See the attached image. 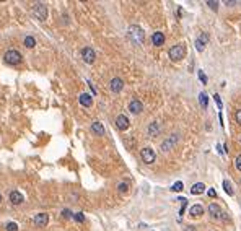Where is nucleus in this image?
Masks as SVG:
<instances>
[{"label":"nucleus","mask_w":241,"mask_h":231,"mask_svg":"<svg viewBox=\"0 0 241 231\" xmlns=\"http://www.w3.org/2000/svg\"><path fill=\"white\" fill-rule=\"evenodd\" d=\"M178 200H179V202H181V210H179V215H181V216H183V215H184V210H186V205H187V200H186V199H184V197H179V199H178Z\"/></svg>","instance_id":"obj_27"},{"label":"nucleus","mask_w":241,"mask_h":231,"mask_svg":"<svg viewBox=\"0 0 241 231\" xmlns=\"http://www.w3.org/2000/svg\"><path fill=\"white\" fill-rule=\"evenodd\" d=\"M78 103L83 107H91L93 106V96L88 95V93H82V95L78 96Z\"/></svg>","instance_id":"obj_15"},{"label":"nucleus","mask_w":241,"mask_h":231,"mask_svg":"<svg viewBox=\"0 0 241 231\" xmlns=\"http://www.w3.org/2000/svg\"><path fill=\"white\" fill-rule=\"evenodd\" d=\"M202 213H204V207H202L200 204H196V205H192L191 208H189V215L191 216H200Z\"/></svg>","instance_id":"obj_19"},{"label":"nucleus","mask_w":241,"mask_h":231,"mask_svg":"<svg viewBox=\"0 0 241 231\" xmlns=\"http://www.w3.org/2000/svg\"><path fill=\"white\" fill-rule=\"evenodd\" d=\"M122 88H124V82H122V78L114 77V78L109 82V89H111L112 93H121Z\"/></svg>","instance_id":"obj_9"},{"label":"nucleus","mask_w":241,"mask_h":231,"mask_svg":"<svg viewBox=\"0 0 241 231\" xmlns=\"http://www.w3.org/2000/svg\"><path fill=\"white\" fill-rule=\"evenodd\" d=\"M117 191L124 194V192L129 191V184H127V182H119V184H117Z\"/></svg>","instance_id":"obj_28"},{"label":"nucleus","mask_w":241,"mask_h":231,"mask_svg":"<svg viewBox=\"0 0 241 231\" xmlns=\"http://www.w3.org/2000/svg\"><path fill=\"white\" fill-rule=\"evenodd\" d=\"M168 55L173 62H178V60H181L184 55H186V46L184 44H174L173 47H169Z\"/></svg>","instance_id":"obj_3"},{"label":"nucleus","mask_w":241,"mask_h":231,"mask_svg":"<svg viewBox=\"0 0 241 231\" xmlns=\"http://www.w3.org/2000/svg\"><path fill=\"white\" fill-rule=\"evenodd\" d=\"M33 223H34V226L44 228V226H47V223H49V215L47 213H37V215H34V218H33Z\"/></svg>","instance_id":"obj_8"},{"label":"nucleus","mask_w":241,"mask_h":231,"mask_svg":"<svg viewBox=\"0 0 241 231\" xmlns=\"http://www.w3.org/2000/svg\"><path fill=\"white\" fill-rule=\"evenodd\" d=\"M199 78H200V82L202 83H207V75L202 72V70H199Z\"/></svg>","instance_id":"obj_32"},{"label":"nucleus","mask_w":241,"mask_h":231,"mask_svg":"<svg viewBox=\"0 0 241 231\" xmlns=\"http://www.w3.org/2000/svg\"><path fill=\"white\" fill-rule=\"evenodd\" d=\"M90 129H91V132L96 137H105V125H103L100 121H93Z\"/></svg>","instance_id":"obj_13"},{"label":"nucleus","mask_w":241,"mask_h":231,"mask_svg":"<svg viewBox=\"0 0 241 231\" xmlns=\"http://www.w3.org/2000/svg\"><path fill=\"white\" fill-rule=\"evenodd\" d=\"M127 109L130 111V114H140L142 109H144V104H142V101H139V100H132L129 103V106H127Z\"/></svg>","instance_id":"obj_12"},{"label":"nucleus","mask_w":241,"mask_h":231,"mask_svg":"<svg viewBox=\"0 0 241 231\" xmlns=\"http://www.w3.org/2000/svg\"><path fill=\"white\" fill-rule=\"evenodd\" d=\"M5 229L7 231H18V223H15V221H8V223L5 225Z\"/></svg>","instance_id":"obj_24"},{"label":"nucleus","mask_w":241,"mask_h":231,"mask_svg":"<svg viewBox=\"0 0 241 231\" xmlns=\"http://www.w3.org/2000/svg\"><path fill=\"white\" fill-rule=\"evenodd\" d=\"M129 37H130V41L132 42H135V44H144V41H145V33L144 30H142L140 26H137V25H132L129 26Z\"/></svg>","instance_id":"obj_1"},{"label":"nucleus","mask_w":241,"mask_h":231,"mask_svg":"<svg viewBox=\"0 0 241 231\" xmlns=\"http://www.w3.org/2000/svg\"><path fill=\"white\" fill-rule=\"evenodd\" d=\"M140 156H142V161H144L145 164H152L155 159H157V155H155V152H153L152 147H145V148H142Z\"/></svg>","instance_id":"obj_5"},{"label":"nucleus","mask_w":241,"mask_h":231,"mask_svg":"<svg viewBox=\"0 0 241 231\" xmlns=\"http://www.w3.org/2000/svg\"><path fill=\"white\" fill-rule=\"evenodd\" d=\"M239 142H241V137H239Z\"/></svg>","instance_id":"obj_37"},{"label":"nucleus","mask_w":241,"mask_h":231,"mask_svg":"<svg viewBox=\"0 0 241 231\" xmlns=\"http://www.w3.org/2000/svg\"><path fill=\"white\" fill-rule=\"evenodd\" d=\"M215 195H217L215 189H209V197H215Z\"/></svg>","instance_id":"obj_35"},{"label":"nucleus","mask_w":241,"mask_h":231,"mask_svg":"<svg viewBox=\"0 0 241 231\" xmlns=\"http://www.w3.org/2000/svg\"><path fill=\"white\" fill-rule=\"evenodd\" d=\"M207 5H209V7H210L214 12H217V10H218V2H214V0H209V2H207Z\"/></svg>","instance_id":"obj_29"},{"label":"nucleus","mask_w":241,"mask_h":231,"mask_svg":"<svg viewBox=\"0 0 241 231\" xmlns=\"http://www.w3.org/2000/svg\"><path fill=\"white\" fill-rule=\"evenodd\" d=\"M235 119H236V122H238V124H241V109H239V111H236Z\"/></svg>","instance_id":"obj_34"},{"label":"nucleus","mask_w":241,"mask_h":231,"mask_svg":"<svg viewBox=\"0 0 241 231\" xmlns=\"http://www.w3.org/2000/svg\"><path fill=\"white\" fill-rule=\"evenodd\" d=\"M73 220L75 221H78V223H83L85 221V215H83V212H77V213H73Z\"/></svg>","instance_id":"obj_26"},{"label":"nucleus","mask_w":241,"mask_h":231,"mask_svg":"<svg viewBox=\"0 0 241 231\" xmlns=\"http://www.w3.org/2000/svg\"><path fill=\"white\" fill-rule=\"evenodd\" d=\"M204 191H205V184L204 182H196L194 186L191 187V194L192 195H200Z\"/></svg>","instance_id":"obj_20"},{"label":"nucleus","mask_w":241,"mask_h":231,"mask_svg":"<svg viewBox=\"0 0 241 231\" xmlns=\"http://www.w3.org/2000/svg\"><path fill=\"white\" fill-rule=\"evenodd\" d=\"M23 46H25V47H28V49H33L36 46V39L33 36H26L25 39H23Z\"/></svg>","instance_id":"obj_21"},{"label":"nucleus","mask_w":241,"mask_h":231,"mask_svg":"<svg viewBox=\"0 0 241 231\" xmlns=\"http://www.w3.org/2000/svg\"><path fill=\"white\" fill-rule=\"evenodd\" d=\"M8 200H10V204H12V205H21L23 202H25V197H23L21 192H18V191H12V192H10V195H8Z\"/></svg>","instance_id":"obj_10"},{"label":"nucleus","mask_w":241,"mask_h":231,"mask_svg":"<svg viewBox=\"0 0 241 231\" xmlns=\"http://www.w3.org/2000/svg\"><path fill=\"white\" fill-rule=\"evenodd\" d=\"M214 100H215V103H217V106H218V109H222V100H220V96H218V95H215V96H214Z\"/></svg>","instance_id":"obj_33"},{"label":"nucleus","mask_w":241,"mask_h":231,"mask_svg":"<svg viewBox=\"0 0 241 231\" xmlns=\"http://www.w3.org/2000/svg\"><path fill=\"white\" fill-rule=\"evenodd\" d=\"M33 15H34L36 20L46 21L47 16H49V12H47L46 3H34V7H33Z\"/></svg>","instance_id":"obj_4"},{"label":"nucleus","mask_w":241,"mask_h":231,"mask_svg":"<svg viewBox=\"0 0 241 231\" xmlns=\"http://www.w3.org/2000/svg\"><path fill=\"white\" fill-rule=\"evenodd\" d=\"M183 189H184V184H183L181 181L174 182V184H173V187H171V191H173V192H181Z\"/></svg>","instance_id":"obj_25"},{"label":"nucleus","mask_w":241,"mask_h":231,"mask_svg":"<svg viewBox=\"0 0 241 231\" xmlns=\"http://www.w3.org/2000/svg\"><path fill=\"white\" fill-rule=\"evenodd\" d=\"M82 59H83L85 64L91 65V64H94V60H96V52H94L90 46H87V47L82 49Z\"/></svg>","instance_id":"obj_7"},{"label":"nucleus","mask_w":241,"mask_h":231,"mask_svg":"<svg viewBox=\"0 0 241 231\" xmlns=\"http://www.w3.org/2000/svg\"><path fill=\"white\" fill-rule=\"evenodd\" d=\"M235 168L241 173V155H238V156L235 158Z\"/></svg>","instance_id":"obj_30"},{"label":"nucleus","mask_w":241,"mask_h":231,"mask_svg":"<svg viewBox=\"0 0 241 231\" xmlns=\"http://www.w3.org/2000/svg\"><path fill=\"white\" fill-rule=\"evenodd\" d=\"M62 216L64 218H70V216H72V212H70L69 208H64L62 210Z\"/></svg>","instance_id":"obj_31"},{"label":"nucleus","mask_w":241,"mask_h":231,"mask_svg":"<svg viewBox=\"0 0 241 231\" xmlns=\"http://www.w3.org/2000/svg\"><path fill=\"white\" fill-rule=\"evenodd\" d=\"M160 130H161V125H160V122H157V121L150 122V125H148V129H147L150 137H157L160 134Z\"/></svg>","instance_id":"obj_17"},{"label":"nucleus","mask_w":241,"mask_h":231,"mask_svg":"<svg viewBox=\"0 0 241 231\" xmlns=\"http://www.w3.org/2000/svg\"><path fill=\"white\" fill-rule=\"evenodd\" d=\"M178 140H179V134H171L168 137L166 140H163L161 145H160V148H161V152H169L174 145L178 143Z\"/></svg>","instance_id":"obj_6"},{"label":"nucleus","mask_w":241,"mask_h":231,"mask_svg":"<svg viewBox=\"0 0 241 231\" xmlns=\"http://www.w3.org/2000/svg\"><path fill=\"white\" fill-rule=\"evenodd\" d=\"M152 42H153V46H163L165 44V34L161 31H155L152 34Z\"/></svg>","instance_id":"obj_18"},{"label":"nucleus","mask_w":241,"mask_h":231,"mask_svg":"<svg viewBox=\"0 0 241 231\" xmlns=\"http://www.w3.org/2000/svg\"><path fill=\"white\" fill-rule=\"evenodd\" d=\"M114 122H116V127L121 132H124V130L129 129V119H127V116H124V114H119V116L116 117Z\"/></svg>","instance_id":"obj_11"},{"label":"nucleus","mask_w":241,"mask_h":231,"mask_svg":"<svg viewBox=\"0 0 241 231\" xmlns=\"http://www.w3.org/2000/svg\"><path fill=\"white\" fill-rule=\"evenodd\" d=\"M209 213H210L212 218H215V220L223 218V212H222V208L217 204H210L209 205Z\"/></svg>","instance_id":"obj_14"},{"label":"nucleus","mask_w":241,"mask_h":231,"mask_svg":"<svg viewBox=\"0 0 241 231\" xmlns=\"http://www.w3.org/2000/svg\"><path fill=\"white\" fill-rule=\"evenodd\" d=\"M223 189H225V192H226L228 195H233V194H235L233 189H231V184H230L228 179H225V181H223Z\"/></svg>","instance_id":"obj_23"},{"label":"nucleus","mask_w":241,"mask_h":231,"mask_svg":"<svg viewBox=\"0 0 241 231\" xmlns=\"http://www.w3.org/2000/svg\"><path fill=\"white\" fill-rule=\"evenodd\" d=\"M21 60H23V55L16 49H8L3 54V62L8 65H18V64H21Z\"/></svg>","instance_id":"obj_2"},{"label":"nucleus","mask_w":241,"mask_h":231,"mask_svg":"<svg viewBox=\"0 0 241 231\" xmlns=\"http://www.w3.org/2000/svg\"><path fill=\"white\" fill-rule=\"evenodd\" d=\"M207 39H209V37H207V34H205V33H204V34H200V36L196 39V49H197V52H204Z\"/></svg>","instance_id":"obj_16"},{"label":"nucleus","mask_w":241,"mask_h":231,"mask_svg":"<svg viewBox=\"0 0 241 231\" xmlns=\"http://www.w3.org/2000/svg\"><path fill=\"white\" fill-rule=\"evenodd\" d=\"M199 103H200V106L204 107V109L209 106V96H207V93H200L199 95Z\"/></svg>","instance_id":"obj_22"},{"label":"nucleus","mask_w":241,"mask_h":231,"mask_svg":"<svg viewBox=\"0 0 241 231\" xmlns=\"http://www.w3.org/2000/svg\"><path fill=\"white\" fill-rule=\"evenodd\" d=\"M2 200H3V197H2V194H0V204H2Z\"/></svg>","instance_id":"obj_36"}]
</instances>
